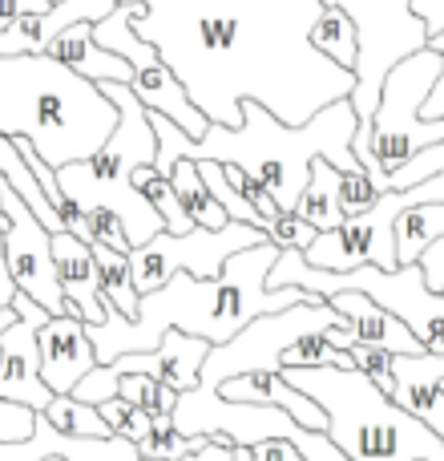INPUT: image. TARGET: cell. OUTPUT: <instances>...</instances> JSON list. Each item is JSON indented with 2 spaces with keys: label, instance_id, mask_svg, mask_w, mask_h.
Returning a JSON list of instances; mask_svg holds the SVG:
<instances>
[{
  "label": "cell",
  "instance_id": "1",
  "mask_svg": "<svg viewBox=\"0 0 444 461\" xmlns=\"http://www.w3.org/2000/svg\"><path fill=\"white\" fill-rule=\"evenodd\" d=\"M138 5L129 29L158 49L207 122L243 126V102H259L287 126H303L356 89L311 45L324 0H118Z\"/></svg>",
  "mask_w": 444,
  "mask_h": 461
},
{
  "label": "cell",
  "instance_id": "2",
  "mask_svg": "<svg viewBox=\"0 0 444 461\" xmlns=\"http://www.w3.org/2000/svg\"><path fill=\"white\" fill-rule=\"evenodd\" d=\"M275 259L279 247L271 239H262L259 247L230 255L222 276L215 279H194L191 271H178L170 284H162L158 292L138 300L134 320H126L102 295L105 320L102 324H85L97 352V365H113L126 352H154L170 328L210 344H226L230 336H238L246 324H254L267 312H283L299 300H311L299 287H267Z\"/></svg>",
  "mask_w": 444,
  "mask_h": 461
},
{
  "label": "cell",
  "instance_id": "3",
  "mask_svg": "<svg viewBox=\"0 0 444 461\" xmlns=\"http://www.w3.org/2000/svg\"><path fill=\"white\" fill-rule=\"evenodd\" d=\"M154 138H158V175L170 178V170L178 162H218V167H238L246 175H254L271 194H275L279 211L291 215L299 207L303 191L311 183V162L327 158L332 167L351 170L360 167L351 154V138L360 130L356 105L351 97L332 102L327 110H319L303 126H287L279 122L267 105L243 102V126L226 130L210 122L202 138H186L162 113H150Z\"/></svg>",
  "mask_w": 444,
  "mask_h": 461
},
{
  "label": "cell",
  "instance_id": "4",
  "mask_svg": "<svg viewBox=\"0 0 444 461\" xmlns=\"http://www.w3.org/2000/svg\"><path fill=\"white\" fill-rule=\"evenodd\" d=\"M118 126V105L102 86L40 57H0V134L29 138L53 170L105 146Z\"/></svg>",
  "mask_w": 444,
  "mask_h": 461
},
{
  "label": "cell",
  "instance_id": "5",
  "mask_svg": "<svg viewBox=\"0 0 444 461\" xmlns=\"http://www.w3.org/2000/svg\"><path fill=\"white\" fill-rule=\"evenodd\" d=\"M299 393L327 413V438L351 461H444V438L396 405L356 368H283Z\"/></svg>",
  "mask_w": 444,
  "mask_h": 461
},
{
  "label": "cell",
  "instance_id": "6",
  "mask_svg": "<svg viewBox=\"0 0 444 461\" xmlns=\"http://www.w3.org/2000/svg\"><path fill=\"white\" fill-rule=\"evenodd\" d=\"M102 94L118 105V126H113V134L105 138V146L97 154L57 170V183L81 211L85 207L113 211L126 223L129 243L142 247L158 230H166L162 215L134 186V170L158 162V138H154L150 126V110L138 102L126 81H102Z\"/></svg>",
  "mask_w": 444,
  "mask_h": 461
},
{
  "label": "cell",
  "instance_id": "7",
  "mask_svg": "<svg viewBox=\"0 0 444 461\" xmlns=\"http://www.w3.org/2000/svg\"><path fill=\"white\" fill-rule=\"evenodd\" d=\"M444 73L440 49H421V53L404 57L388 69L380 89V105H376L372 122L356 130L351 138V154L368 170L376 191H388L392 175L416 158V154L432 150L444 142V118H424V102H429L432 86Z\"/></svg>",
  "mask_w": 444,
  "mask_h": 461
},
{
  "label": "cell",
  "instance_id": "8",
  "mask_svg": "<svg viewBox=\"0 0 444 461\" xmlns=\"http://www.w3.org/2000/svg\"><path fill=\"white\" fill-rule=\"evenodd\" d=\"M267 287H299L311 300H327L335 292H364L380 308H388L396 320H404V328L421 340L424 352L444 357V292H432L424 284L421 263H404L396 271H384L376 263H364V267H351V271H324V267H311L303 259V251L287 247L271 263Z\"/></svg>",
  "mask_w": 444,
  "mask_h": 461
},
{
  "label": "cell",
  "instance_id": "9",
  "mask_svg": "<svg viewBox=\"0 0 444 461\" xmlns=\"http://www.w3.org/2000/svg\"><path fill=\"white\" fill-rule=\"evenodd\" d=\"M343 13L351 16L360 37V61H356V89H351V105H356L360 126L372 122L376 105H380L384 77L396 61L429 49V29L413 13V0H335Z\"/></svg>",
  "mask_w": 444,
  "mask_h": 461
},
{
  "label": "cell",
  "instance_id": "10",
  "mask_svg": "<svg viewBox=\"0 0 444 461\" xmlns=\"http://www.w3.org/2000/svg\"><path fill=\"white\" fill-rule=\"evenodd\" d=\"M327 328H348L343 316L327 300H299L283 312H267L254 324H246L238 336H230L226 344H215L202 365L199 384L210 393H218L226 381L246 373H262V368H283V352L303 336L327 332Z\"/></svg>",
  "mask_w": 444,
  "mask_h": 461
},
{
  "label": "cell",
  "instance_id": "11",
  "mask_svg": "<svg viewBox=\"0 0 444 461\" xmlns=\"http://www.w3.org/2000/svg\"><path fill=\"white\" fill-rule=\"evenodd\" d=\"M262 239H267V230L251 223H226L222 230L194 227V230H182V235L158 230L150 243L129 251V276H134L138 295L158 292L178 271H191L194 279H215L222 276L230 255L246 251V247H259Z\"/></svg>",
  "mask_w": 444,
  "mask_h": 461
},
{
  "label": "cell",
  "instance_id": "12",
  "mask_svg": "<svg viewBox=\"0 0 444 461\" xmlns=\"http://www.w3.org/2000/svg\"><path fill=\"white\" fill-rule=\"evenodd\" d=\"M134 8L138 5H118L105 21H97L93 24V41L97 45H105L110 53H118L121 61L129 65V89H134V97L146 105V110L170 118L186 138H202L207 134V126H210L207 113L191 102V94H186L182 81L174 77V69L158 57V49L146 45V41L129 29Z\"/></svg>",
  "mask_w": 444,
  "mask_h": 461
},
{
  "label": "cell",
  "instance_id": "13",
  "mask_svg": "<svg viewBox=\"0 0 444 461\" xmlns=\"http://www.w3.org/2000/svg\"><path fill=\"white\" fill-rule=\"evenodd\" d=\"M0 215H4V259L8 271H13L16 292L37 300L49 316H73L69 300L61 292V279H57L53 235L37 223L29 203L13 191V183L4 175H0Z\"/></svg>",
  "mask_w": 444,
  "mask_h": 461
},
{
  "label": "cell",
  "instance_id": "14",
  "mask_svg": "<svg viewBox=\"0 0 444 461\" xmlns=\"http://www.w3.org/2000/svg\"><path fill=\"white\" fill-rule=\"evenodd\" d=\"M210 340H199V336H186L178 328H170L166 336L158 340L154 352H126L113 365H97L93 373L81 376V384L69 393V397L85 401V405H102V401L118 397V376L126 373H146L170 393H191L202 376V365H207Z\"/></svg>",
  "mask_w": 444,
  "mask_h": 461
},
{
  "label": "cell",
  "instance_id": "15",
  "mask_svg": "<svg viewBox=\"0 0 444 461\" xmlns=\"http://www.w3.org/2000/svg\"><path fill=\"white\" fill-rule=\"evenodd\" d=\"M37 344H40V381L57 397H69L81 384V376L97 368L93 340H89V328L81 316H53L45 328H37Z\"/></svg>",
  "mask_w": 444,
  "mask_h": 461
},
{
  "label": "cell",
  "instance_id": "16",
  "mask_svg": "<svg viewBox=\"0 0 444 461\" xmlns=\"http://www.w3.org/2000/svg\"><path fill=\"white\" fill-rule=\"evenodd\" d=\"M0 461H142L126 438H65L37 413L29 441H0Z\"/></svg>",
  "mask_w": 444,
  "mask_h": 461
},
{
  "label": "cell",
  "instance_id": "17",
  "mask_svg": "<svg viewBox=\"0 0 444 461\" xmlns=\"http://www.w3.org/2000/svg\"><path fill=\"white\" fill-rule=\"evenodd\" d=\"M118 0H57L49 13H29L0 32V57H40L69 24L105 21Z\"/></svg>",
  "mask_w": 444,
  "mask_h": 461
},
{
  "label": "cell",
  "instance_id": "18",
  "mask_svg": "<svg viewBox=\"0 0 444 461\" xmlns=\"http://www.w3.org/2000/svg\"><path fill=\"white\" fill-rule=\"evenodd\" d=\"M53 397L57 393L40 381L37 328L16 320L0 336V401H16V405H29L32 413H45L53 405Z\"/></svg>",
  "mask_w": 444,
  "mask_h": 461
},
{
  "label": "cell",
  "instance_id": "19",
  "mask_svg": "<svg viewBox=\"0 0 444 461\" xmlns=\"http://www.w3.org/2000/svg\"><path fill=\"white\" fill-rule=\"evenodd\" d=\"M392 381H396L392 401L444 438V357L437 352L392 357Z\"/></svg>",
  "mask_w": 444,
  "mask_h": 461
},
{
  "label": "cell",
  "instance_id": "20",
  "mask_svg": "<svg viewBox=\"0 0 444 461\" xmlns=\"http://www.w3.org/2000/svg\"><path fill=\"white\" fill-rule=\"evenodd\" d=\"M327 303L343 316V324H348L343 332H348L351 340L372 344V348H384V352H392V357H421L424 352L421 340L404 328V320H396L388 308H380L372 295L335 292V295H327Z\"/></svg>",
  "mask_w": 444,
  "mask_h": 461
},
{
  "label": "cell",
  "instance_id": "21",
  "mask_svg": "<svg viewBox=\"0 0 444 461\" xmlns=\"http://www.w3.org/2000/svg\"><path fill=\"white\" fill-rule=\"evenodd\" d=\"M53 263H57V279H61V292L69 300L73 316H81L85 324H102L105 308H102V279H97L93 247L85 239L61 230V235H53Z\"/></svg>",
  "mask_w": 444,
  "mask_h": 461
},
{
  "label": "cell",
  "instance_id": "22",
  "mask_svg": "<svg viewBox=\"0 0 444 461\" xmlns=\"http://www.w3.org/2000/svg\"><path fill=\"white\" fill-rule=\"evenodd\" d=\"M218 393L226 401H251V405L287 409V417H291V421H299L303 429L327 433V413L307 397V393H299L291 381H287L283 368H262V373L235 376V381H226Z\"/></svg>",
  "mask_w": 444,
  "mask_h": 461
},
{
  "label": "cell",
  "instance_id": "23",
  "mask_svg": "<svg viewBox=\"0 0 444 461\" xmlns=\"http://www.w3.org/2000/svg\"><path fill=\"white\" fill-rule=\"evenodd\" d=\"M49 57L61 61L65 69H73L77 77L93 81V86H102V81H126L129 86V65L121 61L118 53H110L105 45H97L93 41V21L69 24V29L49 45Z\"/></svg>",
  "mask_w": 444,
  "mask_h": 461
},
{
  "label": "cell",
  "instance_id": "24",
  "mask_svg": "<svg viewBox=\"0 0 444 461\" xmlns=\"http://www.w3.org/2000/svg\"><path fill=\"white\" fill-rule=\"evenodd\" d=\"M295 215L315 230H340L348 223V211H343V199H340V167H332L327 158L311 162V183L303 191Z\"/></svg>",
  "mask_w": 444,
  "mask_h": 461
},
{
  "label": "cell",
  "instance_id": "25",
  "mask_svg": "<svg viewBox=\"0 0 444 461\" xmlns=\"http://www.w3.org/2000/svg\"><path fill=\"white\" fill-rule=\"evenodd\" d=\"M437 239H444V203H416L396 215V263H421Z\"/></svg>",
  "mask_w": 444,
  "mask_h": 461
},
{
  "label": "cell",
  "instance_id": "26",
  "mask_svg": "<svg viewBox=\"0 0 444 461\" xmlns=\"http://www.w3.org/2000/svg\"><path fill=\"white\" fill-rule=\"evenodd\" d=\"M0 175L13 183V191L21 194L24 203H29V211L37 215V223L49 230V235H61L65 223H61V215H57L53 207H49V199H45V191H40V183L32 178V170L24 167V158H21V150H16V142L8 134H0ZM0 227H4V215H0Z\"/></svg>",
  "mask_w": 444,
  "mask_h": 461
},
{
  "label": "cell",
  "instance_id": "27",
  "mask_svg": "<svg viewBox=\"0 0 444 461\" xmlns=\"http://www.w3.org/2000/svg\"><path fill=\"white\" fill-rule=\"evenodd\" d=\"M311 45L335 61L340 69H351L356 73V61H360V37H356V24L351 16L343 13L335 0H324V13H319L315 29H311Z\"/></svg>",
  "mask_w": 444,
  "mask_h": 461
},
{
  "label": "cell",
  "instance_id": "28",
  "mask_svg": "<svg viewBox=\"0 0 444 461\" xmlns=\"http://www.w3.org/2000/svg\"><path fill=\"white\" fill-rule=\"evenodd\" d=\"M170 183H174L178 199H182L186 215H191L194 227H207V230H222L230 223L226 211L215 203V194H210V186L202 183V170L199 162H178L174 170H170Z\"/></svg>",
  "mask_w": 444,
  "mask_h": 461
},
{
  "label": "cell",
  "instance_id": "29",
  "mask_svg": "<svg viewBox=\"0 0 444 461\" xmlns=\"http://www.w3.org/2000/svg\"><path fill=\"white\" fill-rule=\"evenodd\" d=\"M93 247V263H97V279H102V295L121 312L126 320L138 316V287H134V276H129V255L113 251V247H102V243H89Z\"/></svg>",
  "mask_w": 444,
  "mask_h": 461
},
{
  "label": "cell",
  "instance_id": "30",
  "mask_svg": "<svg viewBox=\"0 0 444 461\" xmlns=\"http://www.w3.org/2000/svg\"><path fill=\"white\" fill-rule=\"evenodd\" d=\"M134 186L142 191V199L162 215L166 230H174V235H182V230H194L191 215H186L182 199H178V191H174V183H170L166 175H158V167H138L134 170Z\"/></svg>",
  "mask_w": 444,
  "mask_h": 461
},
{
  "label": "cell",
  "instance_id": "31",
  "mask_svg": "<svg viewBox=\"0 0 444 461\" xmlns=\"http://www.w3.org/2000/svg\"><path fill=\"white\" fill-rule=\"evenodd\" d=\"M421 113L424 118H444V73H440L437 86H432V94H429V102H424ZM432 175H444V142L432 146V150H424V154H416L408 167H400L396 175H392L388 191H408V186L424 183V178H432Z\"/></svg>",
  "mask_w": 444,
  "mask_h": 461
},
{
  "label": "cell",
  "instance_id": "32",
  "mask_svg": "<svg viewBox=\"0 0 444 461\" xmlns=\"http://www.w3.org/2000/svg\"><path fill=\"white\" fill-rule=\"evenodd\" d=\"M45 417L65 438H113V429L102 421L97 405H85V401H77V397H53Z\"/></svg>",
  "mask_w": 444,
  "mask_h": 461
},
{
  "label": "cell",
  "instance_id": "33",
  "mask_svg": "<svg viewBox=\"0 0 444 461\" xmlns=\"http://www.w3.org/2000/svg\"><path fill=\"white\" fill-rule=\"evenodd\" d=\"M400 194H404V207H416V203H444V175L424 178V183L408 186V191H400ZM421 271L432 292H444V239H437V243L421 255Z\"/></svg>",
  "mask_w": 444,
  "mask_h": 461
},
{
  "label": "cell",
  "instance_id": "34",
  "mask_svg": "<svg viewBox=\"0 0 444 461\" xmlns=\"http://www.w3.org/2000/svg\"><path fill=\"white\" fill-rule=\"evenodd\" d=\"M207 446H210V438H186V433H178L174 417L158 413V417H154L150 438L138 446V454H142V457H158V461H174V457H186V454H199V449H207Z\"/></svg>",
  "mask_w": 444,
  "mask_h": 461
},
{
  "label": "cell",
  "instance_id": "35",
  "mask_svg": "<svg viewBox=\"0 0 444 461\" xmlns=\"http://www.w3.org/2000/svg\"><path fill=\"white\" fill-rule=\"evenodd\" d=\"M199 170H202V183L210 186V194H215V203H218L222 211H226L230 223H251V227L267 230V219H262L259 211L251 207V203H243V194H238L235 186L226 183V175H222L218 162H199Z\"/></svg>",
  "mask_w": 444,
  "mask_h": 461
},
{
  "label": "cell",
  "instance_id": "36",
  "mask_svg": "<svg viewBox=\"0 0 444 461\" xmlns=\"http://www.w3.org/2000/svg\"><path fill=\"white\" fill-rule=\"evenodd\" d=\"M97 413H102V421L113 429V438H126V441H134V446H142V441L150 438V429H154V417L146 413V409L129 405L126 397L102 401V405H97Z\"/></svg>",
  "mask_w": 444,
  "mask_h": 461
},
{
  "label": "cell",
  "instance_id": "37",
  "mask_svg": "<svg viewBox=\"0 0 444 461\" xmlns=\"http://www.w3.org/2000/svg\"><path fill=\"white\" fill-rule=\"evenodd\" d=\"M118 397H126L129 405L146 409L150 417L174 413V405H178V393L162 389V384L154 381V376H146V373H126V376H118Z\"/></svg>",
  "mask_w": 444,
  "mask_h": 461
},
{
  "label": "cell",
  "instance_id": "38",
  "mask_svg": "<svg viewBox=\"0 0 444 461\" xmlns=\"http://www.w3.org/2000/svg\"><path fill=\"white\" fill-rule=\"evenodd\" d=\"M222 175H226V183L243 194V203H251V207L267 219V227H271V219L283 215V211H279V203H275V194H271L254 175H246V170H238V167H222Z\"/></svg>",
  "mask_w": 444,
  "mask_h": 461
},
{
  "label": "cell",
  "instance_id": "39",
  "mask_svg": "<svg viewBox=\"0 0 444 461\" xmlns=\"http://www.w3.org/2000/svg\"><path fill=\"white\" fill-rule=\"evenodd\" d=\"M85 223H89V230H93V243L113 247V251H121V255L134 251V243H129V235H126V223H121L113 211H105V207H85Z\"/></svg>",
  "mask_w": 444,
  "mask_h": 461
},
{
  "label": "cell",
  "instance_id": "40",
  "mask_svg": "<svg viewBox=\"0 0 444 461\" xmlns=\"http://www.w3.org/2000/svg\"><path fill=\"white\" fill-rule=\"evenodd\" d=\"M315 235H319V230L311 227V223H303L295 211H291V215L271 219V227H267V239L279 247V251H287V247H291V251H307Z\"/></svg>",
  "mask_w": 444,
  "mask_h": 461
},
{
  "label": "cell",
  "instance_id": "41",
  "mask_svg": "<svg viewBox=\"0 0 444 461\" xmlns=\"http://www.w3.org/2000/svg\"><path fill=\"white\" fill-rule=\"evenodd\" d=\"M37 413L29 405H16V401H0V441H29Z\"/></svg>",
  "mask_w": 444,
  "mask_h": 461
},
{
  "label": "cell",
  "instance_id": "42",
  "mask_svg": "<svg viewBox=\"0 0 444 461\" xmlns=\"http://www.w3.org/2000/svg\"><path fill=\"white\" fill-rule=\"evenodd\" d=\"M251 461H307V457H303L287 438H271V441L251 446Z\"/></svg>",
  "mask_w": 444,
  "mask_h": 461
},
{
  "label": "cell",
  "instance_id": "43",
  "mask_svg": "<svg viewBox=\"0 0 444 461\" xmlns=\"http://www.w3.org/2000/svg\"><path fill=\"white\" fill-rule=\"evenodd\" d=\"M413 13L424 21V29H429V41L444 37V0H413Z\"/></svg>",
  "mask_w": 444,
  "mask_h": 461
},
{
  "label": "cell",
  "instance_id": "44",
  "mask_svg": "<svg viewBox=\"0 0 444 461\" xmlns=\"http://www.w3.org/2000/svg\"><path fill=\"white\" fill-rule=\"evenodd\" d=\"M8 308H13L16 316H21L24 324H32V328H45L49 320H53V316H49L45 308H40L37 300H29V295H24V292H16V295H13V303H8Z\"/></svg>",
  "mask_w": 444,
  "mask_h": 461
},
{
  "label": "cell",
  "instance_id": "45",
  "mask_svg": "<svg viewBox=\"0 0 444 461\" xmlns=\"http://www.w3.org/2000/svg\"><path fill=\"white\" fill-rule=\"evenodd\" d=\"M142 461H158V457H142ZM174 461H238V457H235V446H226V441H210V446L199 449V454H186V457H174Z\"/></svg>",
  "mask_w": 444,
  "mask_h": 461
},
{
  "label": "cell",
  "instance_id": "46",
  "mask_svg": "<svg viewBox=\"0 0 444 461\" xmlns=\"http://www.w3.org/2000/svg\"><path fill=\"white\" fill-rule=\"evenodd\" d=\"M16 295V284H13V271H8V259H4V227H0V308H8Z\"/></svg>",
  "mask_w": 444,
  "mask_h": 461
},
{
  "label": "cell",
  "instance_id": "47",
  "mask_svg": "<svg viewBox=\"0 0 444 461\" xmlns=\"http://www.w3.org/2000/svg\"><path fill=\"white\" fill-rule=\"evenodd\" d=\"M16 320H21V316H16V312H13V308H0V336H4V332H8V328H13V324H16Z\"/></svg>",
  "mask_w": 444,
  "mask_h": 461
},
{
  "label": "cell",
  "instance_id": "48",
  "mask_svg": "<svg viewBox=\"0 0 444 461\" xmlns=\"http://www.w3.org/2000/svg\"><path fill=\"white\" fill-rule=\"evenodd\" d=\"M429 49H440V53H444V37H437V41H429Z\"/></svg>",
  "mask_w": 444,
  "mask_h": 461
}]
</instances>
